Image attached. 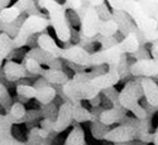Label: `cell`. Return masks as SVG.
I'll return each mask as SVG.
<instances>
[{
  "instance_id": "obj_10",
  "label": "cell",
  "mask_w": 158,
  "mask_h": 145,
  "mask_svg": "<svg viewBox=\"0 0 158 145\" xmlns=\"http://www.w3.org/2000/svg\"><path fill=\"white\" fill-rule=\"evenodd\" d=\"M137 135V130L130 125H120L104 134V138L113 143H125L133 140Z\"/></svg>"
},
{
  "instance_id": "obj_14",
  "label": "cell",
  "mask_w": 158,
  "mask_h": 145,
  "mask_svg": "<svg viewBox=\"0 0 158 145\" xmlns=\"http://www.w3.org/2000/svg\"><path fill=\"white\" fill-rule=\"evenodd\" d=\"M142 92L151 106H158V85L149 77H143L140 81Z\"/></svg>"
},
{
  "instance_id": "obj_8",
  "label": "cell",
  "mask_w": 158,
  "mask_h": 145,
  "mask_svg": "<svg viewBox=\"0 0 158 145\" xmlns=\"http://www.w3.org/2000/svg\"><path fill=\"white\" fill-rule=\"evenodd\" d=\"M60 58L82 66V67H91V54L81 46H70L61 48Z\"/></svg>"
},
{
  "instance_id": "obj_19",
  "label": "cell",
  "mask_w": 158,
  "mask_h": 145,
  "mask_svg": "<svg viewBox=\"0 0 158 145\" xmlns=\"http://www.w3.org/2000/svg\"><path fill=\"white\" fill-rule=\"evenodd\" d=\"M13 48V38L9 37L6 33H0V67L3 66V62L9 57Z\"/></svg>"
},
{
  "instance_id": "obj_9",
  "label": "cell",
  "mask_w": 158,
  "mask_h": 145,
  "mask_svg": "<svg viewBox=\"0 0 158 145\" xmlns=\"http://www.w3.org/2000/svg\"><path fill=\"white\" fill-rule=\"evenodd\" d=\"M120 71L119 67H109L108 72H105L102 75H95L90 80L91 86H94L99 91L106 90L109 87H113L120 81Z\"/></svg>"
},
{
  "instance_id": "obj_35",
  "label": "cell",
  "mask_w": 158,
  "mask_h": 145,
  "mask_svg": "<svg viewBox=\"0 0 158 145\" xmlns=\"http://www.w3.org/2000/svg\"><path fill=\"white\" fill-rule=\"evenodd\" d=\"M153 143H154V145H158V127L156 130V133L153 134Z\"/></svg>"
},
{
  "instance_id": "obj_20",
  "label": "cell",
  "mask_w": 158,
  "mask_h": 145,
  "mask_svg": "<svg viewBox=\"0 0 158 145\" xmlns=\"http://www.w3.org/2000/svg\"><path fill=\"white\" fill-rule=\"evenodd\" d=\"M56 95H57L56 88H53L49 85H46L43 87L37 88V94H35L34 99H37L42 105H48L52 100L56 97Z\"/></svg>"
},
{
  "instance_id": "obj_1",
  "label": "cell",
  "mask_w": 158,
  "mask_h": 145,
  "mask_svg": "<svg viewBox=\"0 0 158 145\" xmlns=\"http://www.w3.org/2000/svg\"><path fill=\"white\" fill-rule=\"evenodd\" d=\"M95 75L87 73V72H78L76 73L71 80H69L64 85H62L63 94L67 96L72 102L87 100L91 101L93 99L98 97L100 91L91 86L90 80Z\"/></svg>"
},
{
  "instance_id": "obj_4",
  "label": "cell",
  "mask_w": 158,
  "mask_h": 145,
  "mask_svg": "<svg viewBox=\"0 0 158 145\" xmlns=\"http://www.w3.org/2000/svg\"><path fill=\"white\" fill-rule=\"evenodd\" d=\"M120 11L125 13L129 18L133 19L142 35H147L158 30V23L156 19L144 13L137 0H123Z\"/></svg>"
},
{
  "instance_id": "obj_7",
  "label": "cell",
  "mask_w": 158,
  "mask_h": 145,
  "mask_svg": "<svg viewBox=\"0 0 158 145\" xmlns=\"http://www.w3.org/2000/svg\"><path fill=\"white\" fill-rule=\"evenodd\" d=\"M123 53L119 49V46L114 44L111 47L104 48L99 52L91 54V66H101L109 64V67H119Z\"/></svg>"
},
{
  "instance_id": "obj_25",
  "label": "cell",
  "mask_w": 158,
  "mask_h": 145,
  "mask_svg": "<svg viewBox=\"0 0 158 145\" xmlns=\"http://www.w3.org/2000/svg\"><path fill=\"white\" fill-rule=\"evenodd\" d=\"M64 145H85V134L80 126H75L64 141Z\"/></svg>"
},
{
  "instance_id": "obj_13",
  "label": "cell",
  "mask_w": 158,
  "mask_h": 145,
  "mask_svg": "<svg viewBox=\"0 0 158 145\" xmlns=\"http://www.w3.org/2000/svg\"><path fill=\"white\" fill-rule=\"evenodd\" d=\"M35 43H37V47H38L39 49L44 50L46 53H48L49 56H52L53 58L60 59L61 48L57 46V43L55 42V39L52 38L49 34H47V33L41 34V35L37 38Z\"/></svg>"
},
{
  "instance_id": "obj_6",
  "label": "cell",
  "mask_w": 158,
  "mask_h": 145,
  "mask_svg": "<svg viewBox=\"0 0 158 145\" xmlns=\"http://www.w3.org/2000/svg\"><path fill=\"white\" fill-rule=\"evenodd\" d=\"M142 94V87L140 82H134L130 81L128 82L123 90L120 91L119 96H118V102L120 103V106L125 110H129L133 112L138 106H139V97Z\"/></svg>"
},
{
  "instance_id": "obj_17",
  "label": "cell",
  "mask_w": 158,
  "mask_h": 145,
  "mask_svg": "<svg viewBox=\"0 0 158 145\" xmlns=\"http://www.w3.org/2000/svg\"><path fill=\"white\" fill-rule=\"evenodd\" d=\"M119 46V49L123 54L125 53H135V52L139 50V47H140V42L138 37L134 34V33H129L125 35V38L123 39L122 42L118 43Z\"/></svg>"
},
{
  "instance_id": "obj_27",
  "label": "cell",
  "mask_w": 158,
  "mask_h": 145,
  "mask_svg": "<svg viewBox=\"0 0 158 145\" xmlns=\"http://www.w3.org/2000/svg\"><path fill=\"white\" fill-rule=\"evenodd\" d=\"M25 114H27V110H25L24 105L20 102H14L9 109V116L13 119L14 123H18L20 119L25 116Z\"/></svg>"
},
{
  "instance_id": "obj_33",
  "label": "cell",
  "mask_w": 158,
  "mask_h": 145,
  "mask_svg": "<svg viewBox=\"0 0 158 145\" xmlns=\"http://www.w3.org/2000/svg\"><path fill=\"white\" fill-rule=\"evenodd\" d=\"M151 56H152V59L158 61V44H157V43H152V47H151Z\"/></svg>"
},
{
  "instance_id": "obj_16",
  "label": "cell",
  "mask_w": 158,
  "mask_h": 145,
  "mask_svg": "<svg viewBox=\"0 0 158 145\" xmlns=\"http://www.w3.org/2000/svg\"><path fill=\"white\" fill-rule=\"evenodd\" d=\"M41 76L47 83H53V85H64L69 81V76L63 71L55 68H43Z\"/></svg>"
},
{
  "instance_id": "obj_2",
  "label": "cell",
  "mask_w": 158,
  "mask_h": 145,
  "mask_svg": "<svg viewBox=\"0 0 158 145\" xmlns=\"http://www.w3.org/2000/svg\"><path fill=\"white\" fill-rule=\"evenodd\" d=\"M38 6L48 11L49 25L53 27L57 38L63 43L69 42L71 39V29L63 5L56 0H38Z\"/></svg>"
},
{
  "instance_id": "obj_3",
  "label": "cell",
  "mask_w": 158,
  "mask_h": 145,
  "mask_svg": "<svg viewBox=\"0 0 158 145\" xmlns=\"http://www.w3.org/2000/svg\"><path fill=\"white\" fill-rule=\"evenodd\" d=\"M49 20L42 14L28 15L20 24L17 35L13 38V48L18 49L28 44L31 37L38 32H43L48 28Z\"/></svg>"
},
{
  "instance_id": "obj_32",
  "label": "cell",
  "mask_w": 158,
  "mask_h": 145,
  "mask_svg": "<svg viewBox=\"0 0 158 145\" xmlns=\"http://www.w3.org/2000/svg\"><path fill=\"white\" fill-rule=\"evenodd\" d=\"M108 3H109V6L111 9H114L115 11H120L123 0H108Z\"/></svg>"
},
{
  "instance_id": "obj_31",
  "label": "cell",
  "mask_w": 158,
  "mask_h": 145,
  "mask_svg": "<svg viewBox=\"0 0 158 145\" xmlns=\"http://www.w3.org/2000/svg\"><path fill=\"white\" fill-rule=\"evenodd\" d=\"M0 105L5 109H10L11 106V97L9 95V91L4 83L0 82Z\"/></svg>"
},
{
  "instance_id": "obj_28",
  "label": "cell",
  "mask_w": 158,
  "mask_h": 145,
  "mask_svg": "<svg viewBox=\"0 0 158 145\" xmlns=\"http://www.w3.org/2000/svg\"><path fill=\"white\" fill-rule=\"evenodd\" d=\"M23 66H24L25 71H27L28 73H31V75H41V72L43 70L42 64L39 62H37L35 59L31 58V57L24 58V64Z\"/></svg>"
},
{
  "instance_id": "obj_15",
  "label": "cell",
  "mask_w": 158,
  "mask_h": 145,
  "mask_svg": "<svg viewBox=\"0 0 158 145\" xmlns=\"http://www.w3.org/2000/svg\"><path fill=\"white\" fill-rule=\"evenodd\" d=\"M4 75L5 78L10 82H15L20 78L25 77L28 75V72L25 71L24 66L20 63H17L14 61H8L4 64Z\"/></svg>"
},
{
  "instance_id": "obj_34",
  "label": "cell",
  "mask_w": 158,
  "mask_h": 145,
  "mask_svg": "<svg viewBox=\"0 0 158 145\" xmlns=\"http://www.w3.org/2000/svg\"><path fill=\"white\" fill-rule=\"evenodd\" d=\"M85 2H86L89 5H91V6L98 8V6H100V5H102V4H104L105 0H85Z\"/></svg>"
},
{
  "instance_id": "obj_29",
  "label": "cell",
  "mask_w": 158,
  "mask_h": 145,
  "mask_svg": "<svg viewBox=\"0 0 158 145\" xmlns=\"http://www.w3.org/2000/svg\"><path fill=\"white\" fill-rule=\"evenodd\" d=\"M15 91H17V94H18L19 96L27 99V100L34 99V97H35V94H37V88H35L34 86L23 85V83H22V85H18L17 88H15Z\"/></svg>"
},
{
  "instance_id": "obj_11",
  "label": "cell",
  "mask_w": 158,
  "mask_h": 145,
  "mask_svg": "<svg viewBox=\"0 0 158 145\" xmlns=\"http://www.w3.org/2000/svg\"><path fill=\"white\" fill-rule=\"evenodd\" d=\"M130 73L134 76H143V77H151L158 75V61L144 58L137 61L134 64H131Z\"/></svg>"
},
{
  "instance_id": "obj_12",
  "label": "cell",
  "mask_w": 158,
  "mask_h": 145,
  "mask_svg": "<svg viewBox=\"0 0 158 145\" xmlns=\"http://www.w3.org/2000/svg\"><path fill=\"white\" fill-rule=\"evenodd\" d=\"M72 120H73V117H72V102H64L58 109L57 119L53 121V129H52V131L61 133V131L66 130L70 126Z\"/></svg>"
},
{
  "instance_id": "obj_21",
  "label": "cell",
  "mask_w": 158,
  "mask_h": 145,
  "mask_svg": "<svg viewBox=\"0 0 158 145\" xmlns=\"http://www.w3.org/2000/svg\"><path fill=\"white\" fill-rule=\"evenodd\" d=\"M118 30H119V25H118L115 19H109V20H100L99 22V29L98 34L101 37H113Z\"/></svg>"
},
{
  "instance_id": "obj_26",
  "label": "cell",
  "mask_w": 158,
  "mask_h": 145,
  "mask_svg": "<svg viewBox=\"0 0 158 145\" xmlns=\"http://www.w3.org/2000/svg\"><path fill=\"white\" fill-rule=\"evenodd\" d=\"M147 15L156 18L158 14V0H137Z\"/></svg>"
},
{
  "instance_id": "obj_24",
  "label": "cell",
  "mask_w": 158,
  "mask_h": 145,
  "mask_svg": "<svg viewBox=\"0 0 158 145\" xmlns=\"http://www.w3.org/2000/svg\"><path fill=\"white\" fill-rule=\"evenodd\" d=\"M27 57H31V58L35 59L37 62H39L41 64H47L48 67H49V64L53 62L55 59H57V58H53L52 56H49L48 53H46L44 50L39 49L38 47L32 48V49L28 52V53H27Z\"/></svg>"
},
{
  "instance_id": "obj_30",
  "label": "cell",
  "mask_w": 158,
  "mask_h": 145,
  "mask_svg": "<svg viewBox=\"0 0 158 145\" xmlns=\"http://www.w3.org/2000/svg\"><path fill=\"white\" fill-rule=\"evenodd\" d=\"M85 5H89L85 0H64V5H63V8L67 10V9H70V10H72V11H75L76 14H78L81 10H82V8L85 6Z\"/></svg>"
},
{
  "instance_id": "obj_18",
  "label": "cell",
  "mask_w": 158,
  "mask_h": 145,
  "mask_svg": "<svg viewBox=\"0 0 158 145\" xmlns=\"http://www.w3.org/2000/svg\"><path fill=\"white\" fill-rule=\"evenodd\" d=\"M124 116V112L119 107H111L108 110H104L100 114L99 120L102 125H113L115 123H119Z\"/></svg>"
},
{
  "instance_id": "obj_36",
  "label": "cell",
  "mask_w": 158,
  "mask_h": 145,
  "mask_svg": "<svg viewBox=\"0 0 158 145\" xmlns=\"http://www.w3.org/2000/svg\"><path fill=\"white\" fill-rule=\"evenodd\" d=\"M154 19H156V22H157V23H158V14H157V17H156V18H154Z\"/></svg>"
},
{
  "instance_id": "obj_5",
  "label": "cell",
  "mask_w": 158,
  "mask_h": 145,
  "mask_svg": "<svg viewBox=\"0 0 158 145\" xmlns=\"http://www.w3.org/2000/svg\"><path fill=\"white\" fill-rule=\"evenodd\" d=\"M78 19H80V25H81V34L82 38L86 39H93L98 34L99 29V22L100 18L96 13V9L91 5H85L82 10L77 14Z\"/></svg>"
},
{
  "instance_id": "obj_22",
  "label": "cell",
  "mask_w": 158,
  "mask_h": 145,
  "mask_svg": "<svg viewBox=\"0 0 158 145\" xmlns=\"http://www.w3.org/2000/svg\"><path fill=\"white\" fill-rule=\"evenodd\" d=\"M72 117L77 123H85V121H90L93 119V115L87 109L82 106L80 101H76L72 102Z\"/></svg>"
},
{
  "instance_id": "obj_23",
  "label": "cell",
  "mask_w": 158,
  "mask_h": 145,
  "mask_svg": "<svg viewBox=\"0 0 158 145\" xmlns=\"http://www.w3.org/2000/svg\"><path fill=\"white\" fill-rule=\"evenodd\" d=\"M20 15H22V13L14 5L6 6V8L0 10V23H3V24H11V23L17 22Z\"/></svg>"
}]
</instances>
